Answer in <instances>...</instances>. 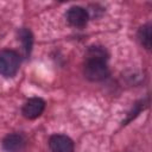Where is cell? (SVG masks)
<instances>
[{"mask_svg":"<svg viewBox=\"0 0 152 152\" xmlns=\"http://www.w3.org/2000/svg\"><path fill=\"white\" fill-rule=\"evenodd\" d=\"M20 65V57L13 50L0 51V74L5 77H12L17 74Z\"/></svg>","mask_w":152,"mask_h":152,"instance_id":"6da1fadb","label":"cell"},{"mask_svg":"<svg viewBox=\"0 0 152 152\" xmlns=\"http://www.w3.org/2000/svg\"><path fill=\"white\" fill-rule=\"evenodd\" d=\"M83 72H84V76L93 82L103 81L109 76V69L104 61L86 59Z\"/></svg>","mask_w":152,"mask_h":152,"instance_id":"7a4b0ae2","label":"cell"},{"mask_svg":"<svg viewBox=\"0 0 152 152\" xmlns=\"http://www.w3.org/2000/svg\"><path fill=\"white\" fill-rule=\"evenodd\" d=\"M45 109V102L40 97H31L23 106V115L26 119L33 120L42 115Z\"/></svg>","mask_w":152,"mask_h":152,"instance_id":"3957f363","label":"cell"},{"mask_svg":"<svg viewBox=\"0 0 152 152\" xmlns=\"http://www.w3.org/2000/svg\"><path fill=\"white\" fill-rule=\"evenodd\" d=\"M51 152H74L72 140L64 134H53L49 139Z\"/></svg>","mask_w":152,"mask_h":152,"instance_id":"277c9868","label":"cell"},{"mask_svg":"<svg viewBox=\"0 0 152 152\" xmlns=\"http://www.w3.org/2000/svg\"><path fill=\"white\" fill-rule=\"evenodd\" d=\"M66 20L68 23L71 25V26H75V27H82L87 24L88 19H89V14H88V11L84 10L83 7H80V6H72L68 10L66 14Z\"/></svg>","mask_w":152,"mask_h":152,"instance_id":"5b68a950","label":"cell"},{"mask_svg":"<svg viewBox=\"0 0 152 152\" xmlns=\"http://www.w3.org/2000/svg\"><path fill=\"white\" fill-rule=\"evenodd\" d=\"M25 144L26 140L20 133L8 134L2 140V147L6 152H23V150L25 148Z\"/></svg>","mask_w":152,"mask_h":152,"instance_id":"8992f818","label":"cell"},{"mask_svg":"<svg viewBox=\"0 0 152 152\" xmlns=\"http://www.w3.org/2000/svg\"><path fill=\"white\" fill-rule=\"evenodd\" d=\"M19 40L21 42V46H23V50H24V55L27 57L31 52V49H32V44H33V38H32V33L30 30L27 28H21L19 32Z\"/></svg>","mask_w":152,"mask_h":152,"instance_id":"52a82bcc","label":"cell"},{"mask_svg":"<svg viewBox=\"0 0 152 152\" xmlns=\"http://www.w3.org/2000/svg\"><path fill=\"white\" fill-rule=\"evenodd\" d=\"M138 38L140 44L146 49L150 50L151 45H152V34H151V25L150 24H145L142 25L139 31H138Z\"/></svg>","mask_w":152,"mask_h":152,"instance_id":"ba28073f","label":"cell"},{"mask_svg":"<svg viewBox=\"0 0 152 152\" xmlns=\"http://www.w3.org/2000/svg\"><path fill=\"white\" fill-rule=\"evenodd\" d=\"M86 59H95V61H107L108 52L102 46H90L86 52Z\"/></svg>","mask_w":152,"mask_h":152,"instance_id":"9c48e42d","label":"cell"},{"mask_svg":"<svg viewBox=\"0 0 152 152\" xmlns=\"http://www.w3.org/2000/svg\"><path fill=\"white\" fill-rule=\"evenodd\" d=\"M141 104H144V101H140V102H138V103H135V104L133 106V110L129 113V115H128L127 119L125 120V124H127L128 121H131L132 119H134V118L140 113V110H141V108H142ZM125 124H124V125H125Z\"/></svg>","mask_w":152,"mask_h":152,"instance_id":"30bf717a","label":"cell"}]
</instances>
